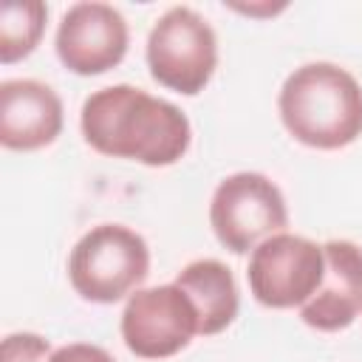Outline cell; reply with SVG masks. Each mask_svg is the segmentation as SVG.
<instances>
[{
	"label": "cell",
	"mask_w": 362,
	"mask_h": 362,
	"mask_svg": "<svg viewBox=\"0 0 362 362\" xmlns=\"http://www.w3.org/2000/svg\"><path fill=\"white\" fill-rule=\"evenodd\" d=\"M79 127L96 153L147 167L175 164L192 141L181 107L127 82L93 90L82 105Z\"/></svg>",
	"instance_id": "1"
},
{
	"label": "cell",
	"mask_w": 362,
	"mask_h": 362,
	"mask_svg": "<svg viewBox=\"0 0 362 362\" xmlns=\"http://www.w3.org/2000/svg\"><path fill=\"white\" fill-rule=\"evenodd\" d=\"M277 113L300 144L339 150L362 136V85L334 62H305L286 76Z\"/></svg>",
	"instance_id": "2"
},
{
	"label": "cell",
	"mask_w": 362,
	"mask_h": 362,
	"mask_svg": "<svg viewBox=\"0 0 362 362\" xmlns=\"http://www.w3.org/2000/svg\"><path fill=\"white\" fill-rule=\"evenodd\" d=\"M150 272L147 240L122 223L88 229L68 255V280L88 303H119L139 291Z\"/></svg>",
	"instance_id": "3"
},
{
	"label": "cell",
	"mask_w": 362,
	"mask_h": 362,
	"mask_svg": "<svg viewBox=\"0 0 362 362\" xmlns=\"http://www.w3.org/2000/svg\"><path fill=\"white\" fill-rule=\"evenodd\" d=\"M144 57L158 85L181 96H195L218 68V37L195 8L173 6L150 28Z\"/></svg>",
	"instance_id": "4"
},
{
	"label": "cell",
	"mask_w": 362,
	"mask_h": 362,
	"mask_svg": "<svg viewBox=\"0 0 362 362\" xmlns=\"http://www.w3.org/2000/svg\"><path fill=\"white\" fill-rule=\"evenodd\" d=\"M286 198L263 173H232L212 192L209 226L218 243L235 255H246L266 238L286 232Z\"/></svg>",
	"instance_id": "5"
},
{
	"label": "cell",
	"mask_w": 362,
	"mask_h": 362,
	"mask_svg": "<svg viewBox=\"0 0 362 362\" xmlns=\"http://www.w3.org/2000/svg\"><path fill=\"white\" fill-rule=\"evenodd\" d=\"M322 277L325 252L303 235L277 232L249 255V291L266 308H303L322 286Z\"/></svg>",
	"instance_id": "6"
},
{
	"label": "cell",
	"mask_w": 362,
	"mask_h": 362,
	"mask_svg": "<svg viewBox=\"0 0 362 362\" xmlns=\"http://www.w3.org/2000/svg\"><path fill=\"white\" fill-rule=\"evenodd\" d=\"M122 339L141 359H167L184 351L198 334V311L175 283L139 288L122 311Z\"/></svg>",
	"instance_id": "7"
},
{
	"label": "cell",
	"mask_w": 362,
	"mask_h": 362,
	"mask_svg": "<svg viewBox=\"0 0 362 362\" xmlns=\"http://www.w3.org/2000/svg\"><path fill=\"white\" fill-rule=\"evenodd\" d=\"M130 45L127 20L119 8L110 3H74L59 25H57V57L59 62L79 74V76H96L110 68H116Z\"/></svg>",
	"instance_id": "8"
},
{
	"label": "cell",
	"mask_w": 362,
	"mask_h": 362,
	"mask_svg": "<svg viewBox=\"0 0 362 362\" xmlns=\"http://www.w3.org/2000/svg\"><path fill=\"white\" fill-rule=\"evenodd\" d=\"M65 110L57 90L40 79L0 82V144L6 150H40L62 133Z\"/></svg>",
	"instance_id": "9"
},
{
	"label": "cell",
	"mask_w": 362,
	"mask_h": 362,
	"mask_svg": "<svg viewBox=\"0 0 362 362\" xmlns=\"http://www.w3.org/2000/svg\"><path fill=\"white\" fill-rule=\"evenodd\" d=\"M322 252V286L300 308V317L308 328L342 331L362 314V249L351 240H328Z\"/></svg>",
	"instance_id": "10"
},
{
	"label": "cell",
	"mask_w": 362,
	"mask_h": 362,
	"mask_svg": "<svg viewBox=\"0 0 362 362\" xmlns=\"http://www.w3.org/2000/svg\"><path fill=\"white\" fill-rule=\"evenodd\" d=\"M173 283L184 288L187 297L192 300L198 311V334L212 337L235 322L240 297H238L235 274L226 263L215 257L192 260L175 274Z\"/></svg>",
	"instance_id": "11"
},
{
	"label": "cell",
	"mask_w": 362,
	"mask_h": 362,
	"mask_svg": "<svg viewBox=\"0 0 362 362\" xmlns=\"http://www.w3.org/2000/svg\"><path fill=\"white\" fill-rule=\"evenodd\" d=\"M48 6L40 0H6L0 6V62L25 59L42 40Z\"/></svg>",
	"instance_id": "12"
},
{
	"label": "cell",
	"mask_w": 362,
	"mask_h": 362,
	"mask_svg": "<svg viewBox=\"0 0 362 362\" xmlns=\"http://www.w3.org/2000/svg\"><path fill=\"white\" fill-rule=\"evenodd\" d=\"M48 359H51V342L31 331L8 334L0 345V362H48Z\"/></svg>",
	"instance_id": "13"
},
{
	"label": "cell",
	"mask_w": 362,
	"mask_h": 362,
	"mask_svg": "<svg viewBox=\"0 0 362 362\" xmlns=\"http://www.w3.org/2000/svg\"><path fill=\"white\" fill-rule=\"evenodd\" d=\"M48 362H116L105 348L90 345V342H71L57 351H51Z\"/></svg>",
	"instance_id": "14"
},
{
	"label": "cell",
	"mask_w": 362,
	"mask_h": 362,
	"mask_svg": "<svg viewBox=\"0 0 362 362\" xmlns=\"http://www.w3.org/2000/svg\"><path fill=\"white\" fill-rule=\"evenodd\" d=\"M288 3H263V6H255V3H249V6H243V3H229V8H235V11H240V14H249V17H272V14H277V11H283Z\"/></svg>",
	"instance_id": "15"
}]
</instances>
